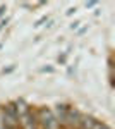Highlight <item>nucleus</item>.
I'll return each instance as SVG.
<instances>
[{
	"mask_svg": "<svg viewBox=\"0 0 115 129\" xmlns=\"http://www.w3.org/2000/svg\"><path fill=\"white\" fill-rule=\"evenodd\" d=\"M40 119H41V124L45 129H57L58 127V122L57 119L53 117V112L47 109H41L40 110Z\"/></svg>",
	"mask_w": 115,
	"mask_h": 129,
	"instance_id": "obj_1",
	"label": "nucleus"
}]
</instances>
